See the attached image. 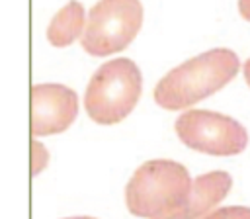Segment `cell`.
Returning a JSON list of instances; mask_svg holds the SVG:
<instances>
[{"instance_id":"cell-10","label":"cell","mask_w":250,"mask_h":219,"mask_svg":"<svg viewBox=\"0 0 250 219\" xmlns=\"http://www.w3.org/2000/svg\"><path fill=\"white\" fill-rule=\"evenodd\" d=\"M33 153H35V168H33V174H39V170L43 168V164H47V151L39 145V143H33Z\"/></svg>"},{"instance_id":"cell-2","label":"cell","mask_w":250,"mask_h":219,"mask_svg":"<svg viewBox=\"0 0 250 219\" xmlns=\"http://www.w3.org/2000/svg\"><path fill=\"white\" fill-rule=\"evenodd\" d=\"M191 188L189 172L176 160L156 158L141 164L125 186L129 213L158 219L178 209Z\"/></svg>"},{"instance_id":"cell-3","label":"cell","mask_w":250,"mask_h":219,"mask_svg":"<svg viewBox=\"0 0 250 219\" xmlns=\"http://www.w3.org/2000/svg\"><path fill=\"white\" fill-rule=\"evenodd\" d=\"M143 92V74L139 66L119 57L104 63L90 78L84 94V110L88 117L100 125H115L123 121L137 106Z\"/></svg>"},{"instance_id":"cell-5","label":"cell","mask_w":250,"mask_h":219,"mask_svg":"<svg viewBox=\"0 0 250 219\" xmlns=\"http://www.w3.org/2000/svg\"><path fill=\"white\" fill-rule=\"evenodd\" d=\"M174 129L186 147L213 156H232L248 145V133L236 119L209 110L184 111Z\"/></svg>"},{"instance_id":"cell-1","label":"cell","mask_w":250,"mask_h":219,"mask_svg":"<svg viewBox=\"0 0 250 219\" xmlns=\"http://www.w3.org/2000/svg\"><path fill=\"white\" fill-rule=\"evenodd\" d=\"M238 68L234 51L223 47L205 51L166 72L154 88V102L164 110H186L227 86Z\"/></svg>"},{"instance_id":"cell-9","label":"cell","mask_w":250,"mask_h":219,"mask_svg":"<svg viewBox=\"0 0 250 219\" xmlns=\"http://www.w3.org/2000/svg\"><path fill=\"white\" fill-rule=\"evenodd\" d=\"M201 219H250V207L227 205V207H219V209L203 215Z\"/></svg>"},{"instance_id":"cell-12","label":"cell","mask_w":250,"mask_h":219,"mask_svg":"<svg viewBox=\"0 0 250 219\" xmlns=\"http://www.w3.org/2000/svg\"><path fill=\"white\" fill-rule=\"evenodd\" d=\"M244 78H246V82H248V86H250V59L244 63Z\"/></svg>"},{"instance_id":"cell-11","label":"cell","mask_w":250,"mask_h":219,"mask_svg":"<svg viewBox=\"0 0 250 219\" xmlns=\"http://www.w3.org/2000/svg\"><path fill=\"white\" fill-rule=\"evenodd\" d=\"M238 12L246 22H250V0H238Z\"/></svg>"},{"instance_id":"cell-13","label":"cell","mask_w":250,"mask_h":219,"mask_svg":"<svg viewBox=\"0 0 250 219\" xmlns=\"http://www.w3.org/2000/svg\"><path fill=\"white\" fill-rule=\"evenodd\" d=\"M66 219H96V217H88V215H84V217H66Z\"/></svg>"},{"instance_id":"cell-6","label":"cell","mask_w":250,"mask_h":219,"mask_svg":"<svg viewBox=\"0 0 250 219\" xmlns=\"http://www.w3.org/2000/svg\"><path fill=\"white\" fill-rule=\"evenodd\" d=\"M78 115V96L64 84H35L31 88V133L55 135L66 131Z\"/></svg>"},{"instance_id":"cell-4","label":"cell","mask_w":250,"mask_h":219,"mask_svg":"<svg viewBox=\"0 0 250 219\" xmlns=\"http://www.w3.org/2000/svg\"><path fill=\"white\" fill-rule=\"evenodd\" d=\"M141 0H100L92 6L82 31V47L94 57L125 49L141 31Z\"/></svg>"},{"instance_id":"cell-7","label":"cell","mask_w":250,"mask_h":219,"mask_svg":"<svg viewBox=\"0 0 250 219\" xmlns=\"http://www.w3.org/2000/svg\"><path fill=\"white\" fill-rule=\"evenodd\" d=\"M230 186H232V178L229 172L213 170L201 174L195 180H191V188L184 203L172 213L158 219H201L227 197Z\"/></svg>"},{"instance_id":"cell-8","label":"cell","mask_w":250,"mask_h":219,"mask_svg":"<svg viewBox=\"0 0 250 219\" xmlns=\"http://www.w3.org/2000/svg\"><path fill=\"white\" fill-rule=\"evenodd\" d=\"M86 25V14L84 6L78 0H70L66 6H62L47 25V41L53 47H68L76 41L78 35H82Z\"/></svg>"}]
</instances>
